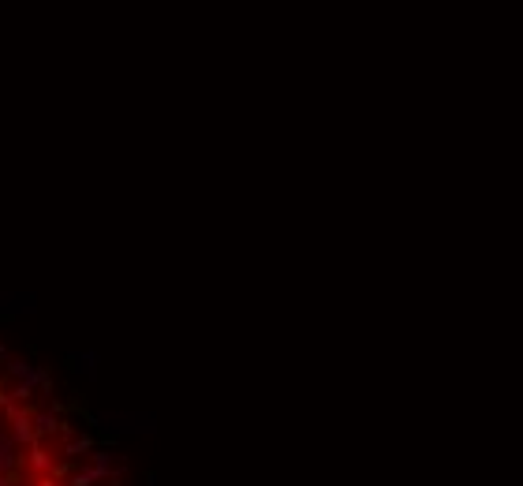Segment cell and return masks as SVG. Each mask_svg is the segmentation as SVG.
Returning a JSON list of instances; mask_svg holds the SVG:
<instances>
[{"mask_svg": "<svg viewBox=\"0 0 523 486\" xmlns=\"http://www.w3.org/2000/svg\"><path fill=\"white\" fill-rule=\"evenodd\" d=\"M0 486H124L116 453L64 389L0 340Z\"/></svg>", "mask_w": 523, "mask_h": 486, "instance_id": "1", "label": "cell"}]
</instances>
